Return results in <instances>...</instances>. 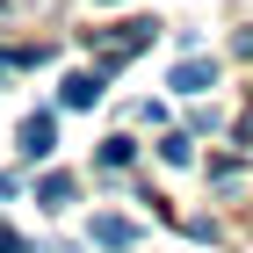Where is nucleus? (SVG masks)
I'll return each instance as SVG.
<instances>
[{
	"label": "nucleus",
	"instance_id": "obj_1",
	"mask_svg": "<svg viewBox=\"0 0 253 253\" xmlns=\"http://www.w3.org/2000/svg\"><path fill=\"white\" fill-rule=\"evenodd\" d=\"M51 152H58V123H51V116H29V123H22V159H51Z\"/></svg>",
	"mask_w": 253,
	"mask_h": 253
},
{
	"label": "nucleus",
	"instance_id": "obj_2",
	"mask_svg": "<svg viewBox=\"0 0 253 253\" xmlns=\"http://www.w3.org/2000/svg\"><path fill=\"white\" fill-rule=\"evenodd\" d=\"M101 87H109V65H94V73H73L65 80V109H94Z\"/></svg>",
	"mask_w": 253,
	"mask_h": 253
},
{
	"label": "nucleus",
	"instance_id": "obj_3",
	"mask_svg": "<svg viewBox=\"0 0 253 253\" xmlns=\"http://www.w3.org/2000/svg\"><path fill=\"white\" fill-rule=\"evenodd\" d=\"M210 87H217V65H203V58L174 65V94H210Z\"/></svg>",
	"mask_w": 253,
	"mask_h": 253
},
{
	"label": "nucleus",
	"instance_id": "obj_4",
	"mask_svg": "<svg viewBox=\"0 0 253 253\" xmlns=\"http://www.w3.org/2000/svg\"><path fill=\"white\" fill-rule=\"evenodd\" d=\"M94 246H109V253L137 246V224H130V217H94Z\"/></svg>",
	"mask_w": 253,
	"mask_h": 253
},
{
	"label": "nucleus",
	"instance_id": "obj_5",
	"mask_svg": "<svg viewBox=\"0 0 253 253\" xmlns=\"http://www.w3.org/2000/svg\"><path fill=\"white\" fill-rule=\"evenodd\" d=\"M37 203L43 210H65V203H73V174H43L37 181Z\"/></svg>",
	"mask_w": 253,
	"mask_h": 253
},
{
	"label": "nucleus",
	"instance_id": "obj_6",
	"mask_svg": "<svg viewBox=\"0 0 253 253\" xmlns=\"http://www.w3.org/2000/svg\"><path fill=\"white\" fill-rule=\"evenodd\" d=\"M130 152H137L130 137H109V145H101V167H130Z\"/></svg>",
	"mask_w": 253,
	"mask_h": 253
},
{
	"label": "nucleus",
	"instance_id": "obj_7",
	"mask_svg": "<svg viewBox=\"0 0 253 253\" xmlns=\"http://www.w3.org/2000/svg\"><path fill=\"white\" fill-rule=\"evenodd\" d=\"M0 253H29V246H22V232H7V224H0Z\"/></svg>",
	"mask_w": 253,
	"mask_h": 253
},
{
	"label": "nucleus",
	"instance_id": "obj_8",
	"mask_svg": "<svg viewBox=\"0 0 253 253\" xmlns=\"http://www.w3.org/2000/svg\"><path fill=\"white\" fill-rule=\"evenodd\" d=\"M239 58H253V29H246V37H239Z\"/></svg>",
	"mask_w": 253,
	"mask_h": 253
}]
</instances>
